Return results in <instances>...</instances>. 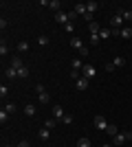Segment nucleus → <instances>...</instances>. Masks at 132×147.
Instances as JSON below:
<instances>
[{"instance_id":"35","label":"nucleus","mask_w":132,"mask_h":147,"mask_svg":"<svg viewBox=\"0 0 132 147\" xmlns=\"http://www.w3.org/2000/svg\"><path fill=\"white\" fill-rule=\"evenodd\" d=\"M64 29L68 31V33H73V31H75V26H73V22H68V24H64Z\"/></svg>"},{"instance_id":"12","label":"nucleus","mask_w":132,"mask_h":147,"mask_svg":"<svg viewBox=\"0 0 132 147\" xmlns=\"http://www.w3.org/2000/svg\"><path fill=\"white\" fill-rule=\"evenodd\" d=\"M70 46H73V49H77V51H82V49H84L82 40H79L77 35H73V37H70Z\"/></svg>"},{"instance_id":"31","label":"nucleus","mask_w":132,"mask_h":147,"mask_svg":"<svg viewBox=\"0 0 132 147\" xmlns=\"http://www.w3.org/2000/svg\"><path fill=\"white\" fill-rule=\"evenodd\" d=\"M7 53H9V46H7V44H5V42H2V44H0V55L5 57V55H7Z\"/></svg>"},{"instance_id":"28","label":"nucleus","mask_w":132,"mask_h":147,"mask_svg":"<svg viewBox=\"0 0 132 147\" xmlns=\"http://www.w3.org/2000/svg\"><path fill=\"white\" fill-rule=\"evenodd\" d=\"M55 125H57V121H55V119H46V123H44V127H49V129H53Z\"/></svg>"},{"instance_id":"15","label":"nucleus","mask_w":132,"mask_h":147,"mask_svg":"<svg viewBox=\"0 0 132 147\" xmlns=\"http://www.w3.org/2000/svg\"><path fill=\"white\" fill-rule=\"evenodd\" d=\"M5 75L9 77V79H18V70H16L13 66H9V68H7V70H5Z\"/></svg>"},{"instance_id":"32","label":"nucleus","mask_w":132,"mask_h":147,"mask_svg":"<svg viewBox=\"0 0 132 147\" xmlns=\"http://www.w3.org/2000/svg\"><path fill=\"white\" fill-rule=\"evenodd\" d=\"M7 94H9V88H7V86H5V84H2V86H0V97L5 99V97H7Z\"/></svg>"},{"instance_id":"9","label":"nucleus","mask_w":132,"mask_h":147,"mask_svg":"<svg viewBox=\"0 0 132 147\" xmlns=\"http://www.w3.org/2000/svg\"><path fill=\"white\" fill-rule=\"evenodd\" d=\"M22 112H24L26 117H35V112H38V108H35L33 103H26V105H24V110H22Z\"/></svg>"},{"instance_id":"22","label":"nucleus","mask_w":132,"mask_h":147,"mask_svg":"<svg viewBox=\"0 0 132 147\" xmlns=\"http://www.w3.org/2000/svg\"><path fill=\"white\" fill-rule=\"evenodd\" d=\"M112 64H114V66H117V68H121V66H126V59H123V57H121V55H117V57H114V59H112Z\"/></svg>"},{"instance_id":"8","label":"nucleus","mask_w":132,"mask_h":147,"mask_svg":"<svg viewBox=\"0 0 132 147\" xmlns=\"http://www.w3.org/2000/svg\"><path fill=\"white\" fill-rule=\"evenodd\" d=\"M88 31H90V37L99 35V31H101V24H97V22H90V24H88Z\"/></svg>"},{"instance_id":"23","label":"nucleus","mask_w":132,"mask_h":147,"mask_svg":"<svg viewBox=\"0 0 132 147\" xmlns=\"http://www.w3.org/2000/svg\"><path fill=\"white\" fill-rule=\"evenodd\" d=\"M49 7H51V9H53V11H60V7H62V5H60V0H49Z\"/></svg>"},{"instance_id":"11","label":"nucleus","mask_w":132,"mask_h":147,"mask_svg":"<svg viewBox=\"0 0 132 147\" xmlns=\"http://www.w3.org/2000/svg\"><path fill=\"white\" fill-rule=\"evenodd\" d=\"M75 88H77V90H86V88H88V79H86V77H79V79L75 81Z\"/></svg>"},{"instance_id":"33","label":"nucleus","mask_w":132,"mask_h":147,"mask_svg":"<svg viewBox=\"0 0 132 147\" xmlns=\"http://www.w3.org/2000/svg\"><path fill=\"white\" fill-rule=\"evenodd\" d=\"M104 68H106V73H112V70H114V68H117V66H114L112 61H108V64H106V66H104Z\"/></svg>"},{"instance_id":"34","label":"nucleus","mask_w":132,"mask_h":147,"mask_svg":"<svg viewBox=\"0 0 132 147\" xmlns=\"http://www.w3.org/2000/svg\"><path fill=\"white\" fill-rule=\"evenodd\" d=\"M62 123H64V125H70V123H73V117H70V114H66V117L62 119Z\"/></svg>"},{"instance_id":"4","label":"nucleus","mask_w":132,"mask_h":147,"mask_svg":"<svg viewBox=\"0 0 132 147\" xmlns=\"http://www.w3.org/2000/svg\"><path fill=\"white\" fill-rule=\"evenodd\" d=\"M95 75H97V70H95V66L93 64H84V68H82V77H86L88 81L93 79Z\"/></svg>"},{"instance_id":"24","label":"nucleus","mask_w":132,"mask_h":147,"mask_svg":"<svg viewBox=\"0 0 132 147\" xmlns=\"http://www.w3.org/2000/svg\"><path fill=\"white\" fill-rule=\"evenodd\" d=\"M7 121H9V112H7L5 108H2V110H0V123H2V125H5Z\"/></svg>"},{"instance_id":"20","label":"nucleus","mask_w":132,"mask_h":147,"mask_svg":"<svg viewBox=\"0 0 132 147\" xmlns=\"http://www.w3.org/2000/svg\"><path fill=\"white\" fill-rule=\"evenodd\" d=\"M38 97H40V103H49V101H51V94H46V90L38 92Z\"/></svg>"},{"instance_id":"1","label":"nucleus","mask_w":132,"mask_h":147,"mask_svg":"<svg viewBox=\"0 0 132 147\" xmlns=\"http://www.w3.org/2000/svg\"><path fill=\"white\" fill-rule=\"evenodd\" d=\"M128 141H132V132H130V129H126V132H119V134L112 138V143H114L117 147L123 145V143H128Z\"/></svg>"},{"instance_id":"3","label":"nucleus","mask_w":132,"mask_h":147,"mask_svg":"<svg viewBox=\"0 0 132 147\" xmlns=\"http://www.w3.org/2000/svg\"><path fill=\"white\" fill-rule=\"evenodd\" d=\"M123 24H126V22H123V18H121L119 13H114L112 18H110V26H112V31H121Z\"/></svg>"},{"instance_id":"7","label":"nucleus","mask_w":132,"mask_h":147,"mask_svg":"<svg viewBox=\"0 0 132 147\" xmlns=\"http://www.w3.org/2000/svg\"><path fill=\"white\" fill-rule=\"evenodd\" d=\"M117 13L123 18V22H132V9H119Z\"/></svg>"},{"instance_id":"13","label":"nucleus","mask_w":132,"mask_h":147,"mask_svg":"<svg viewBox=\"0 0 132 147\" xmlns=\"http://www.w3.org/2000/svg\"><path fill=\"white\" fill-rule=\"evenodd\" d=\"M86 9H88V13L93 16L97 9H99V2H95V0H90V2H86Z\"/></svg>"},{"instance_id":"10","label":"nucleus","mask_w":132,"mask_h":147,"mask_svg":"<svg viewBox=\"0 0 132 147\" xmlns=\"http://www.w3.org/2000/svg\"><path fill=\"white\" fill-rule=\"evenodd\" d=\"M75 13H77V16H86V13H88L86 2H77V5H75Z\"/></svg>"},{"instance_id":"18","label":"nucleus","mask_w":132,"mask_h":147,"mask_svg":"<svg viewBox=\"0 0 132 147\" xmlns=\"http://www.w3.org/2000/svg\"><path fill=\"white\" fill-rule=\"evenodd\" d=\"M11 66L16 68V70H20V68L24 66V64H22V59H20V57H11Z\"/></svg>"},{"instance_id":"27","label":"nucleus","mask_w":132,"mask_h":147,"mask_svg":"<svg viewBox=\"0 0 132 147\" xmlns=\"http://www.w3.org/2000/svg\"><path fill=\"white\" fill-rule=\"evenodd\" d=\"M18 51L20 53H26L29 51V42H18Z\"/></svg>"},{"instance_id":"37","label":"nucleus","mask_w":132,"mask_h":147,"mask_svg":"<svg viewBox=\"0 0 132 147\" xmlns=\"http://www.w3.org/2000/svg\"><path fill=\"white\" fill-rule=\"evenodd\" d=\"M16 147H31V145H29V141H22V143H18Z\"/></svg>"},{"instance_id":"26","label":"nucleus","mask_w":132,"mask_h":147,"mask_svg":"<svg viewBox=\"0 0 132 147\" xmlns=\"http://www.w3.org/2000/svg\"><path fill=\"white\" fill-rule=\"evenodd\" d=\"M18 77H22V79H26V77H29V68H26V66H22V68H20V70H18Z\"/></svg>"},{"instance_id":"36","label":"nucleus","mask_w":132,"mask_h":147,"mask_svg":"<svg viewBox=\"0 0 132 147\" xmlns=\"http://www.w3.org/2000/svg\"><path fill=\"white\" fill-rule=\"evenodd\" d=\"M79 55H82V57H88V46H84V49L79 51Z\"/></svg>"},{"instance_id":"17","label":"nucleus","mask_w":132,"mask_h":147,"mask_svg":"<svg viewBox=\"0 0 132 147\" xmlns=\"http://www.w3.org/2000/svg\"><path fill=\"white\" fill-rule=\"evenodd\" d=\"M106 132H108V134H110V136H112V138H114V136L119 134V127H117L114 123H110V125H108V129H106Z\"/></svg>"},{"instance_id":"29","label":"nucleus","mask_w":132,"mask_h":147,"mask_svg":"<svg viewBox=\"0 0 132 147\" xmlns=\"http://www.w3.org/2000/svg\"><path fill=\"white\" fill-rule=\"evenodd\" d=\"M5 110L9 112V114H11V112H16V110H18V105H16V103H7V105H5Z\"/></svg>"},{"instance_id":"30","label":"nucleus","mask_w":132,"mask_h":147,"mask_svg":"<svg viewBox=\"0 0 132 147\" xmlns=\"http://www.w3.org/2000/svg\"><path fill=\"white\" fill-rule=\"evenodd\" d=\"M38 44H40V46H46V44H49V37H46V35H40L38 37Z\"/></svg>"},{"instance_id":"38","label":"nucleus","mask_w":132,"mask_h":147,"mask_svg":"<svg viewBox=\"0 0 132 147\" xmlns=\"http://www.w3.org/2000/svg\"><path fill=\"white\" fill-rule=\"evenodd\" d=\"M2 147H13V145H2Z\"/></svg>"},{"instance_id":"25","label":"nucleus","mask_w":132,"mask_h":147,"mask_svg":"<svg viewBox=\"0 0 132 147\" xmlns=\"http://www.w3.org/2000/svg\"><path fill=\"white\" fill-rule=\"evenodd\" d=\"M110 33H112L110 29H104V26H101V31H99V37H101V40H108V37H110Z\"/></svg>"},{"instance_id":"16","label":"nucleus","mask_w":132,"mask_h":147,"mask_svg":"<svg viewBox=\"0 0 132 147\" xmlns=\"http://www.w3.org/2000/svg\"><path fill=\"white\" fill-rule=\"evenodd\" d=\"M119 35L123 37V40H130V37H132V29H130V26H123V29H121V33H119Z\"/></svg>"},{"instance_id":"21","label":"nucleus","mask_w":132,"mask_h":147,"mask_svg":"<svg viewBox=\"0 0 132 147\" xmlns=\"http://www.w3.org/2000/svg\"><path fill=\"white\" fill-rule=\"evenodd\" d=\"M82 68H84V61H82V59H73V70L82 73Z\"/></svg>"},{"instance_id":"6","label":"nucleus","mask_w":132,"mask_h":147,"mask_svg":"<svg viewBox=\"0 0 132 147\" xmlns=\"http://www.w3.org/2000/svg\"><path fill=\"white\" fill-rule=\"evenodd\" d=\"M55 22H60V24H68V22H70L68 13H64V11H57V13H55Z\"/></svg>"},{"instance_id":"5","label":"nucleus","mask_w":132,"mask_h":147,"mask_svg":"<svg viewBox=\"0 0 132 147\" xmlns=\"http://www.w3.org/2000/svg\"><path fill=\"white\" fill-rule=\"evenodd\" d=\"M51 112H53V119H55V121H62V119L66 117V112H64L62 105H53V110H51Z\"/></svg>"},{"instance_id":"2","label":"nucleus","mask_w":132,"mask_h":147,"mask_svg":"<svg viewBox=\"0 0 132 147\" xmlns=\"http://www.w3.org/2000/svg\"><path fill=\"white\" fill-rule=\"evenodd\" d=\"M93 125H95V129H104V132H106L110 123L106 121V117H104V114H97V117L93 119Z\"/></svg>"},{"instance_id":"14","label":"nucleus","mask_w":132,"mask_h":147,"mask_svg":"<svg viewBox=\"0 0 132 147\" xmlns=\"http://www.w3.org/2000/svg\"><path fill=\"white\" fill-rule=\"evenodd\" d=\"M38 136H40V141H49V138H51V129H49V127L40 129V132H38Z\"/></svg>"},{"instance_id":"19","label":"nucleus","mask_w":132,"mask_h":147,"mask_svg":"<svg viewBox=\"0 0 132 147\" xmlns=\"http://www.w3.org/2000/svg\"><path fill=\"white\" fill-rule=\"evenodd\" d=\"M75 147H93V143L88 141V138H79V141L75 143Z\"/></svg>"}]
</instances>
